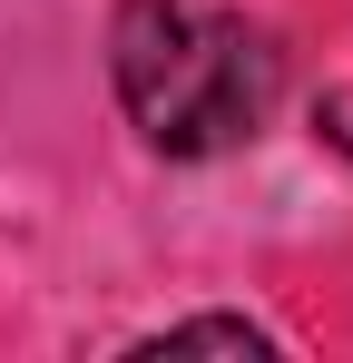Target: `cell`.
Here are the masks:
<instances>
[{
    "instance_id": "6da1fadb",
    "label": "cell",
    "mask_w": 353,
    "mask_h": 363,
    "mask_svg": "<svg viewBox=\"0 0 353 363\" xmlns=\"http://www.w3.org/2000/svg\"><path fill=\"white\" fill-rule=\"evenodd\" d=\"M108 79H118L128 118H138V138L157 157H226L275 118L285 50L235 10L128 0L108 30Z\"/></svg>"
},
{
    "instance_id": "7a4b0ae2",
    "label": "cell",
    "mask_w": 353,
    "mask_h": 363,
    "mask_svg": "<svg viewBox=\"0 0 353 363\" xmlns=\"http://www.w3.org/2000/svg\"><path fill=\"white\" fill-rule=\"evenodd\" d=\"M138 354H275V334L245 324V314H186V324H167V334H147Z\"/></svg>"
}]
</instances>
